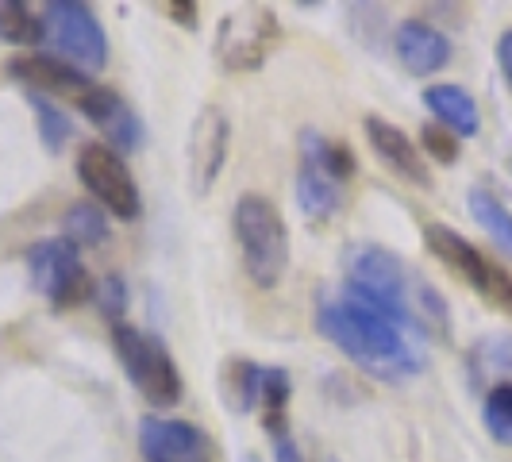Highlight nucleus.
Instances as JSON below:
<instances>
[{
  "instance_id": "obj_23",
  "label": "nucleus",
  "mask_w": 512,
  "mask_h": 462,
  "mask_svg": "<svg viewBox=\"0 0 512 462\" xmlns=\"http://www.w3.org/2000/svg\"><path fill=\"white\" fill-rule=\"evenodd\" d=\"M0 39L16 47H35L43 43V16H35L27 4L0 0Z\"/></svg>"
},
{
  "instance_id": "obj_1",
  "label": "nucleus",
  "mask_w": 512,
  "mask_h": 462,
  "mask_svg": "<svg viewBox=\"0 0 512 462\" xmlns=\"http://www.w3.org/2000/svg\"><path fill=\"white\" fill-rule=\"evenodd\" d=\"M347 274V297L362 305L378 308L397 328L416 335H443L447 332V305L420 274H412L405 258L385 251L378 243H355L343 255Z\"/></svg>"
},
{
  "instance_id": "obj_14",
  "label": "nucleus",
  "mask_w": 512,
  "mask_h": 462,
  "mask_svg": "<svg viewBox=\"0 0 512 462\" xmlns=\"http://www.w3.org/2000/svg\"><path fill=\"white\" fill-rule=\"evenodd\" d=\"M362 128H366V139H370L374 154L382 158L389 170H397L401 178H409L420 189H432V174H428V162L420 158V147L397 124H389L382 116H366Z\"/></svg>"
},
{
  "instance_id": "obj_27",
  "label": "nucleus",
  "mask_w": 512,
  "mask_h": 462,
  "mask_svg": "<svg viewBox=\"0 0 512 462\" xmlns=\"http://www.w3.org/2000/svg\"><path fill=\"white\" fill-rule=\"evenodd\" d=\"M420 147L432 154L436 162L451 166V162L459 158V135H451V131L439 128V124H424V128H420Z\"/></svg>"
},
{
  "instance_id": "obj_30",
  "label": "nucleus",
  "mask_w": 512,
  "mask_h": 462,
  "mask_svg": "<svg viewBox=\"0 0 512 462\" xmlns=\"http://www.w3.org/2000/svg\"><path fill=\"white\" fill-rule=\"evenodd\" d=\"M166 12H170V20H178V24H185V27H193L197 24V4H166Z\"/></svg>"
},
{
  "instance_id": "obj_32",
  "label": "nucleus",
  "mask_w": 512,
  "mask_h": 462,
  "mask_svg": "<svg viewBox=\"0 0 512 462\" xmlns=\"http://www.w3.org/2000/svg\"><path fill=\"white\" fill-rule=\"evenodd\" d=\"M324 462H339V459H324Z\"/></svg>"
},
{
  "instance_id": "obj_29",
  "label": "nucleus",
  "mask_w": 512,
  "mask_h": 462,
  "mask_svg": "<svg viewBox=\"0 0 512 462\" xmlns=\"http://www.w3.org/2000/svg\"><path fill=\"white\" fill-rule=\"evenodd\" d=\"M497 62H501L505 81L512 85V27L509 31H501V39H497Z\"/></svg>"
},
{
  "instance_id": "obj_12",
  "label": "nucleus",
  "mask_w": 512,
  "mask_h": 462,
  "mask_svg": "<svg viewBox=\"0 0 512 462\" xmlns=\"http://www.w3.org/2000/svg\"><path fill=\"white\" fill-rule=\"evenodd\" d=\"M77 108L97 124V128L120 147V151H139L143 147V120L135 116V108H131L116 89H108V85H93L89 93H81L77 97Z\"/></svg>"
},
{
  "instance_id": "obj_5",
  "label": "nucleus",
  "mask_w": 512,
  "mask_h": 462,
  "mask_svg": "<svg viewBox=\"0 0 512 462\" xmlns=\"http://www.w3.org/2000/svg\"><path fill=\"white\" fill-rule=\"evenodd\" d=\"M43 47L81 74H97L108 66V35L101 20L89 4L77 0H54L43 8Z\"/></svg>"
},
{
  "instance_id": "obj_13",
  "label": "nucleus",
  "mask_w": 512,
  "mask_h": 462,
  "mask_svg": "<svg viewBox=\"0 0 512 462\" xmlns=\"http://www.w3.org/2000/svg\"><path fill=\"white\" fill-rule=\"evenodd\" d=\"M393 51L412 77H428L451 62V39L428 20H405V24H397Z\"/></svg>"
},
{
  "instance_id": "obj_22",
  "label": "nucleus",
  "mask_w": 512,
  "mask_h": 462,
  "mask_svg": "<svg viewBox=\"0 0 512 462\" xmlns=\"http://www.w3.org/2000/svg\"><path fill=\"white\" fill-rule=\"evenodd\" d=\"M108 212H104L97 201H77L70 212H66V239L74 243L77 251L81 247H101L108 243Z\"/></svg>"
},
{
  "instance_id": "obj_19",
  "label": "nucleus",
  "mask_w": 512,
  "mask_h": 462,
  "mask_svg": "<svg viewBox=\"0 0 512 462\" xmlns=\"http://www.w3.org/2000/svg\"><path fill=\"white\" fill-rule=\"evenodd\" d=\"M262 382H266V366L251 359H228L220 374V389L231 412H255L262 405Z\"/></svg>"
},
{
  "instance_id": "obj_4",
  "label": "nucleus",
  "mask_w": 512,
  "mask_h": 462,
  "mask_svg": "<svg viewBox=\"0 0 512 462\" xmlns=\"http://www.w3.org/2000/svg\"><path fill=\"white\" fill-rule=\"evenodd\" d=\"M112 347H116V359L124 366L128 382L139 389L143 401H151L154 409L178 405L185 382H181V370L170 347L158 335H147L135 324H112Z\"/></svg>"
},
{
  "instance_id": "obj_16",
  "label": "nucleus",
  "mask_w": 512,
  "mask_h": 462,
  "mask_svg": "<svg viewBox=\"0 0 512 462\" xmlns=\"http://www.w3.org/2000/svg\"><path fill=\"white\" fill-rule=\"evenodd\" d=\"M424 104L436 116L439 128H447L451 135H459V139H470V135L482 131V112H478L474 97L462 85H451V81L428 85L424 89Z\"/></svg>"
},
{
  "instance_id": "obj_10",
  "label": "nucleus",
  "mask_w": 512,
  "mask_h": 462,
  "mask_svg": "<svg viewBox=\"0 0 512 462\" xmlns=\"http://www.w3.org/2000/svg\"><path fill=\"white\" fill-rule=\"evenodd\" d=\"M228 143H231V124L224 108L208 104L197 112L189 139H185V178H189V193L201 201L212 193V185L220 178L224 162H228Z\"/></svg>"
},
{
  "instance_id": "obj_3",
  "label": "nucleus",
  "mask_w": 512,
  "mask_h": 462,
  "mask_svg": "<svg viewBox=\"0 0 512 462\" xmlns=\"http://www.w3.org/2000/svg\"><path fill=\"white\" fill-rule=\"evenodd\" d=\"M231 231L243 255V270L258 289L282 285L289 270V228L282 208L262 193H243L231 208Z\"/></svg>"
},
{
  "instance_id": "obj_18",
  "label": "nucleus",
  "mask_w": 512,
  "mask_h": 462,
  "mask_svg": "<svg viewBox=\"0 0 512 462\" xmlns=\"http://www.w3.org/2000/svg\"><path fill=\"white\" fill-rule=\"evenodd\" d=\"M297 205L305 212V220L328 224L335 212H339V205H343L339 181L328 178L324 170H316L312 162H301V170H297Z\"/></svg>"
},
{
  "instance_id": "obj_17",
  "label": "nucleus",
  "mask_w": 512,
  "mask_h": 462,
  "mask_svg": "<svg viewBox=\"0 0 512 462\" xmlns=\"http://www.w3.org/2000/svg\"><path fill=\"white\" fill-rule=\"evenodd\" d=\"M470 382L493 389V385L512 382V332H493L486 339H478L470 347Z\"/></svg>"
},
{
  "instance_id": "obj_15",
  "label": "nucleus",
  "mask_w": 512,
  "mask_h": 462,
  "mask_svg": "<svg viewBox=\"0 0 512 462\" xmlns=\"http://www.w3.org/2000/svg\"><path fill=\"white\" fill-rule=\"evenodd\" d=\"M8 70L24 85H31V93L47 89V93H62V97H81V93L93 89V77L66 66V62H58L51 54H20V58L8 62Z\"/></svg>"
},
{
  "instance_id": "obj_25",
  "label": "nucleus",
  "mask_w": 512,
  "mask_h": 462,
  "mask_svg": "<svg viewBox=\"0 0 512 462\" xmlns=\"http://www.w3.org/2000/svg\"><path fill=\"white\" fill-rule=\"evenodd\" d=\"M27 104L35 108V120H39V135H43V143H47V151H62L66 147V139L74 135V124H70V116L51 101V97H43V93H27Z\"/></svg>"
},
{
  "instance_id": "obj_9",
  "label": "nucleus",
  "mask_w": 512,
  "mask_h": 462,
  "mask_svg": "<svg viewBox=\"0 0 512 462\" xmlns=\"http://www.w3.org/2000/svg\"><path fill=\"white\" fill-rule=\"evenodd\" d=\"M77 178L89 189V197L112 212L116 220H139L143 201H139V185L131 178V170L124 166V158L116 147L108 143H85L77 151Z\"/></svg>"
},
{
  "instance_id": "obj_24",
  "label": "nucleus",
  "mask_w": 512,
  "mask_h": 462,
  "mask_svg": "<svg viewBox=\"0 0 512 462\" xmlns=\"http://www.w3.org/2000/svg\"><path fill=\"white\" fill-rule=\"evenodd\" d=\"M482 424H486L489 439H497L501 447H512V382L486 389Z\"/></svg>"
},
{
  "instance_id": "obj_8",
  "label": "nucleus",
  "mask_w": 512,
  "mask_h": 462,
  "mask_svg": "<svg viewBox=\"0 0 512 462\" xmlns=\"http://www.w3.org/2000/svg\"><path fill=\"white\" fill-rule=\"evenodd\" d=\"M27 274H31L35 293H43L54 308H74L93 293V282H89V270L81 262V251L66 235L39 239L27 251Z\"/></svg>"
},
{
  "instance_id": "obj_7",
  "label": "nucleus",
  "mask_w": 512,
  "mask_h": 462,
  "mask_svg": "<svg viewBox=\"0 0 512 462\" xmlns=\"http://www.w3.org/2000/svg\"><path fill=\"white\" fill-rule=\"evenodd\" d=\"M424 243H428V251H432L455 278H462L466 285H474L489 305L512 312V278L497 262H489L470 239H462L459 231L447 228V224H428V228H424Z\"/></svg>"
},
{
  "instance_id": "obj_28",
  "label": "nucleus",
  "mask_w": 512,
  "mask_h": 462,
  "mask_svg": "<svg viewBox=\"0 0 512 462\" xmlns=\"http://www.w3.org/2000/svg\"><path fill=\"white\" fill-rule=\"evenodd\" d=\"M97 308H101L104 316L112 320V324H124V308H128V285L120 282L116 274H108L101 285H97Z\"/></svg>"
},
{
  "instance_id": "obj_6",
  "label": "nucleus",
  "mask_w": 512,
  "mask_h": 462,
  "mask_svg": "<svg viewBox=\"0 0 512 462\" xmlns=\"http://www.w3.org/2000/svg\"><path fill=\"white\" fill-rule=\"evenodd\" d=\"M278 35H282V24H278L274 8H266V4L235 8L216 27L212 54H216L220 70H228V74H255L278 47Z\"/></svg>"
},
{
  "instance_id": "obj_26",
  "label": "nucleus",
  "mask_w": 512,
  "mask_h": 462,
  "mask_svg": "<svg viewBox=\"0 0 512 462\" xmlns=\"http://www.w3.org/2000/svg\"><path fill=\"white\" fill-rule=\"evenodd\" d=\"M262 428L266 436L274 439V462H301V451L289 436V412H270L262 416Z\"/></svg>"
},
{
  "instance_id": "obj_11",
  "label": "nucleus",
  "mask_w": 512,
  "mask_h": 462,
  "mask_svg": "<svg viewBox=\"0 0 512 462\" xmlns=\"http://www.w3.org/2000/svg\"><path fill=\"white\" fill-rule=\"evenodd\" d=\"M139 451H143V462H212V439L189 420L143 416Z\"/></svg>"
},
{
  "instance_id": "obj_20",
  "label": "nucleus",
  "mask_w": 512,
  "mask_h": 462,
  "mask_svg": "<svg viewBox=\"0 0 512 462\" xmlns=\"http://www.w3.org/2000/svg\"><path fill=\"white\" fill-rule=\"evenodd\" d=\"M301 162H312L316 170H324L335 181H347L355 174V154L339 139H328L320 131H301Z\"/></svg>"
},
{
  "instance_id": "obj_21",
  "label": "nucleus",
  "mask_w": 512,
  "mask_h": 462,
  "mask_svg": "<svg viewBox=\"0 0 512 462\" xmlns=\"http://www.w3.org/2000/svg\"><path fill=\"white\" fill-rule=\"evenodd\" d=\"M466 205H470V216L478 220V228L489 231V239L512 255V212L497 197H489L486 189H470V197H466Z\"/></svg>"
},
{
  "instance_id": "obj_2",
  "label": "nucleus",
  "mask_w": 512,
  "mask_h": 462,
  "mask_svg": "<svg viewBox=\"0 0 512 462\" xmlns=\"http://www.w3.org/2000/svg\"><path fill=\"white\" fill-rule=\"evenodd\" d=\"M316 328L355 366H362L366 374H374L382 382H405L424 370V355L409 343V332L397 328L378 308L362 305L347 293L328 297L320 305Z\"/></svg>"
},
{
  "instance_id": "obj_31",
  "label": "nucleus",
  "mask_w": 512,
  "mask_h": 462,
  "mask_svg": "<svg viewBox=\"0 0 512 462\" xmlns=\"http://www.w3.org/2000/svg\"><path fill=\"white\" fill-rule=\"evenodd\" d=\"M243 462H262V459H255V455H247V459H243Z\"/></svg>"
}]
</instances>
